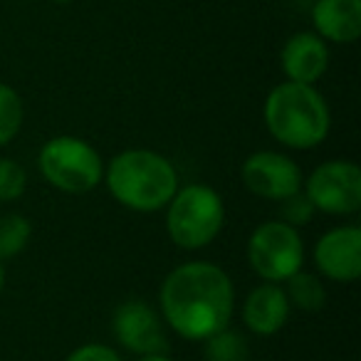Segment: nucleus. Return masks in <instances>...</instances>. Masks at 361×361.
I'll list each match as a JSON object with an SVG mask.
<instances>
[{
    "label": "nucleus",
    "mask_w": 361,
    "mask_h": 361,
    "mask_svg": "<svg viewBox=\"0 0 361 361\" xmlns=\"http://www.w3.org/2000/svg\"><path fill=\"white\" fill-rule=\"evenodd\" d=\"M141 361H173V359H169V356H164V354H151V356H144Z\"/></svg>",
    "instance_id": "21"
},
{
    "label": "nucleus",
    "mask_w": 361,
    "mask_h": 361,
    "mask_svg": "<svg viewBox=\"0 0 361 361\" xmlns=\"http://www.w3.org/2000/svg\"><path fill=\"white\" fill-rule=\"evenodd\" d=\"M32 226L20 213H6L0 216V260L20 255L30 243Z\"/></svg>",
    "instance_id": "15"
},
{
    "label": "nucleus",
    "mask_w": 361,
    "mask_h": 361,
    "mask_svg": "<svg viewBox=\"0 0 361 361\" xmlns=\"http://www.w3.org/2000/svg\"><path fill=\"white\" fill-rule=\"evenodd\" d=\"M27 176L16 159H0V203L18 201L25 193Z\"/></svg>",
    "instance_id": "18"
},
{
    "label": "nucleus",
    "mask_w": 361,
    "mask_h": 361,
    "mask_svg": "<svg viewBox=\"0 0 361 361\" xmlns=\"http://www.w3.org/2000/svg\"><path fill=\"white\" fill-rule=\"evenodd\" d=\"M65 361H121V356L116 354L111 346L104 344H85L80 349H75Z\"/></svg>",
    "instance_id": "20"
},
{
    "label": "nucleus",
    "mask_w": 361,
    "mask_h": 361,
    "mask_svg": "<svg viewBox=\"0 0 361 361\" xmlns=\"http://www.w3.org/2000/svg\"><path fill=\"white\" fill-rule=\"evenodd\" d=\"M290 310L292 305L287 300L285 290L277 282H267V285L255 287L247 295L245 307H243V322L255 334L270 336L277 334L287 324Z\"/></svg>",
    "instance_id": "12"
},
{
    "label": "nucleus",
    "mask_w": 361,
    "mask_h": 361,
    "mask_svg": "<svg viewBox=\"0 0 361 361\" xmlns=\"http://www.w3.org/2000/svg\"><path fill=\"white\" fill-rule=\"evenodd\" d=\"M247 260L265 282H285L302 270L305 245L297 228L282 221H267L247 240Z\"/></svg>",
    "instance_id": "6"
},
{
    "label": "nucleus",
    "mask_w": 361,
    "mask_h": 361,
    "mask_svg": "<svg viewBox=\"0 0 361 361\" xmlns=\"http://www.w3.org/2000/svg\"><path fill=\"white\" fill-rule=\"evenodd\" d=\"M282 72L290 82L314 85L329 67V50L326 42L317 32H297L285 42L280 52Z\"/></svg>",
    "instance_id": "11"
},
{
    "label": "nucleus",
    "mask_w": 361,
    "mask_h": 361,
    "mask_svg": "<svg viewBox=\"0 0 361 361\" xmlns=\"http://www.w3.org/2000/svg\"><path fill=\"white\" fill-rule=\"evenodd\" d=\"M6 287V267H3V260H0V292Z\"/></svg>",
    "instance_id": "22"
},
{
    "label": "nucleus",
    "mask_w": 361,
    "mask_h": 361,
    "mask_svg": "<svg viewBox=\"0 0 361 361\" xmlns=\"http://www.w3.org/2000/svg\"><path fill=\"white\" fill-rule=\"evenodd\" d=\"M159 300L166 324L176 334L191 341H206L228 326L235 290L223 267L213 262H186L169 272Z\"/></svg>",
    "instance_id": "1"
},
{
    "label": "nucleus",
    "mask_w": 361,
    "mask_h": 361,
    "mask_svg": "<svg viewBox=\"0 0 361 361\" xmlns=\"http://www.w3.org/2000/svg\"><path fill=\"white\" fill-rule=\"evenodd\" d=\"M206 344V359L208 361H247V346L245 339L238 336L235 331H218L208 336Z\"/></svg>",
    "instance_id": "17"
},
{
    "label": "nucleus",
    "mask_w": 361,
    "mask_h": 361,
    "mask_svg": "<svg viewBox=\"0 0 361 361\" xmlns=\"http://www.w3.org/2000/svg\"><path fill=\"white\" fill-rule=\"evenodd\" d=\"M23 99L11 85L0 82V146H6L8 141L16 139V134L23 126Z\"/></svg>",
    "instance_id": "16"
},
{
    "label": "nucleus",
    "mask_w": 361,
    "mask_h": 361,
    "mask_svg": "<svg viewBox=\"0 0 361 361\" xmlns=\"http://www.w3.org/2000/svg\"><path fill=\"white\" fill-rule=\"evenodd\" d=\"M287 282V300L290 305L300 307L305 312H317L324 307L326 302V290L322 285V280L312 272H295Z\"/></svg>",
    "instance_id": "14"
},
{
    "label": "nucleus",
    "mask_w": 361,
    "mask_h": 361,
    "mask_svg": "<svg viewBox=\"0 0 361 361\" xmlns=\"http://www.w3.org/2000/svg\"><path fill=\"white\" fill-rule=\"evenodd\" d=\"M226 206L216 188L193 183L180 188L169 201L166 228L171 240L183 250H201L211 245L223 231Z\"/></svg>",
    "instance_id": "4"
},
{
    "label": "nucleus",
    "mask_w": 361,
    "mask_h": 361,
    "mask_svg": "<svg viewBox=\"0 0 361 361\" xmlns=\"http://www.w3.org/2000/svg\"><path fill=\"white\" fill-rule=\"evenodd\" d=\"M314 213H317V208L312 206V201L302 191L292 193V196L280 201V221L292 228L307 226V223L314 218Z\"/></svg>",
    "instance_id": "19"
},
{
    "label": "nucleus",
    "mask_w": 361,
    "mask_h": 361,
    "mask_svg": "<svg viewBox=\"0 0 361 361\" xmlns=\"http://www.w3.org/2000/svg\"><path fill=\"white\" fill-rule=\"evenodd\" d=\"M114 336L121 346L141 356L161 354L166 349L159 314L144 302H126L114 312Z\"/></svg>",
    "instance_id": "10"
},
{
    "label": "nucleus",
    "mask_w": 361,
    "mask_h": 361,
    "mask_svg": "<svg viewBox=\"0 0 361 361\" xmlns=\"http://www.w3.org/2000/svg\"><path fill=\"white\" fill-rule=\"evenodd\" d=\"M55 3H70V0H55Z\"/></svg>",
    "instance_id": "23"
},
{
    "label": "nucleus",
    "mask_w": 361,
    "mask_h": 361,
    "mask_svg": "<svg viewBox=\"0 0 361 361\" xmlns=\"http://www.w3.org/2000/svg\"><path fill=\"white\" fill-rule=\"evenodd\" d=\"M243 183L250 193L267 201H282L302 191V171L280 151H257L247 156L240 169Z\"/></svg>",
    "instance_id": "8"
},
{
    "label": "nucleus",
    "mask_w": 361,
    "mask_h": 361,
    "mask_svg": "<svg viewBox=\"0 0 361 361\" xmlns=\"http://www.w3.org/2000/svg\"><path fill=\"white\" fill-rule=\"evenodd\" d=\"M109 193L136 213H154L169 206L178 191V176L169 159L149 149H129L116 154L106 166Z\"/></svg>",
    "instance_id": "2"
},
{
    "label": "nucleus",
    "mask_w": 361,
    "mask_h": 361,
    "mask_svg": "<svg viewBox=\"0 0 361 361\" xmlns=\"http://www.w3.org/2000/svg\"><path fill=\"white\" fill-rule=\"evenodd\" d=\"M314 265L334 282H354L361 275V231L356 226L334 228L314 245Z\"/></svg>",
    "instance_id": "9"
},
{
    "label": "nucleus",
    "mask_w": 361,
    "mask_h": 361,
    "mask_svg": "<svg viewBox=\"0 0 361 361\" xmlns=\"http://www.w3.org/2000/svg\"><path fill=\"white\" fill-rule=\"evenodd\" d=\"M270 134L290 149H314L329 134V106L312 85L282 82L265 99Z\"/></svg>",
    "instance_id": "3"
},
{
    "label": "nucleus",
    "mask_w": 361,
    "mask_h": 361,
    "mask_svg": "<svg viewBox=\"0 0 361 361\" xmlns=\"http://www.w3.org/2000/svg\"><path fill=\"white\" fill-rule=\"evenodd\" d=\"M305 196L329 216H349L361 208V171L354 161H326L307 178Z\"/></svg>",
    "instance_id": "7"
},
{
    "label": "nucleus",
    "mask_w": 361,
    "mask_h": 361,
    "mask_svg": "<svg viewBox=\"0 0 361 361\" xmlns=\"http://www.w3.org/2000/svg\"><path fill=\"white\" fill-rule=\"evenodd\" d=\"M40 173L57 191L90 193L104 178V164L97 149L77 136H55L40 149L37 156Z\"/></svg>",
    "instance_id": "5"
},
{
    "label": "nucleus",
    "mask_w": 361,
    "mask_h": 361,
    "mask_svg": "<svg viewBox=\"0 0 361 361\" xmlns=\"http://www.w3.org/2000/svg\"><path fill=\"white\" fill-rule=\"evenodd\" d=\"M312 23L322 40L349 45L361 35V0H317Z\"/></svg>",
    "instance_id": "13"
}]
</instances>
